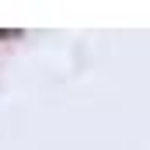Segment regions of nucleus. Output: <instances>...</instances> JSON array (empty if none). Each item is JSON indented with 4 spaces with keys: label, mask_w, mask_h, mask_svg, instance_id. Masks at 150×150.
<instances>
[{
    "label": "nucleus",
    "mask_w": 150,
    "mask_h": 150,
    "mask_svg": "<svg viewBox=\"0 0 150 150\" xmlns=\"http://www.w3.org/2000/svg\"><path fill=\"white\" fill-rule=\"evenodd\" d=\"M21 32H7V28H0V38H18Z\"/></svg>",
    "instance_id": "1"
}]
</instances>
